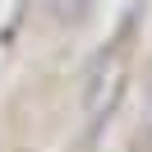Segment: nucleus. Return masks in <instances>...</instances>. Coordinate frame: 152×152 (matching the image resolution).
Returning <instances> with one entry per match:
<instances>
[{
  "label": "nucleus",
  "instance_id": "f257e3e1",
  "mask_svg": "<svg viewBox=\"0 0 152 152\" xmlns=\"http://www.w3.org/2000/svg\"><path fill=\"white\" fill-rule=\"evenodd\" d=\"M37 5H42V14H46V19L65 23V28H78V23L92 14V0H37Z\"/></svg>",
  "mask_w": 152,
  "mask_h": 152
}]
</instances>
